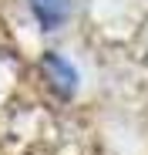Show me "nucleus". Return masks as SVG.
I'll list each match as a JSON object with an SVG mask.
<instances>
[{"label":"nucleus","mask_w":148,"mask_h":155,"mask_svg":"<svg viewBox=\"0 0 148 155\" xmlns=\"http://www.w3.org/2000/svg\"><path fill=\"white\" fill-rule=\"evenodd\" d=\"M40 68L47 71L51 88H54L61 98H71V94H74V88H78V74H74V68H71L64 58H57V54H44Z\"/></svg>","instance_id":"obj_1"},{"label":"nucleus","mask_w":148,"mask_h":155,"mask_svg":"<svg viewBox=\"0 0 148 155\" xmlns=\"http://www.w3.org/2000/svg\"><path fill=\"white\" fill-rule=\"evenodd\" d=\"M31 10H34V17L40 20V27L54 31V27H61V24L67 20L71 0H31Z\"/></svg>","instance_id":"obj_2"}]
</instances>
